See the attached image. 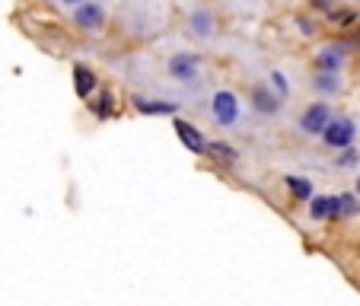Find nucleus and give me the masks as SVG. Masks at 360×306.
<instances>
[{
    "label": "nucleus",
    "mask_w": 360,
    "mask_h": 306,
    "mask_svg": "<svg viewBox=\"0 0 360 306\" xmlns=\"http://www.w3.org/2000/svg\"><path fill=\"white\" fill-rule=\"evenodd\" d=\"M93 87H96L93 70L83 68V64H77V68H74V89H77V96H89V93H93Z\"/></svg>",
    "instance_id": "8"
},
{
    "label": "nucleus",
    "mask_w": 360,
    "mask_h": 306,
    "mask_svg": "<svg viewBox=\"0 0 360 306\" xmlns=\"http://www.w3.org/2000/svg\"><path fill=\"white\" fill-rule=\"evenodd\" d=\"M176 134H179V141H182L185 147L191 150V153H204V150H207V141H204V134L191 122H182V118H179V122H176Z\"/></svg>",
    "instance_id": "4"
},
{
    "label": "nucleus",
    "mask_w": 360,
    "mask_h": 306,
    "mask_svg": "<svg viewBox=\"0 0 360 306\" xmlns=\"http://www.w3.org/2000/svg\"><path fill=\"white\" fill-rule=\"evenodd\" d=\"M338 214H357V198H354V195H341L338 198Z\"/></svg>",
    "instance_id": "15"
},
{
    "label": "nucleus",
    "mask_w": 360,
    "mask_h": 306,
    "mask_svg": "<svg viewBox=\"0 0 360 306\" xmlns=\"http://www.w3.org/2000/svg\"><path fill=\"white\" fill-rule=\"evenodd\" d=\"M77 26H83V29H99V26H102V10H99V4H80V7H77Z\"/></svg>",
    "instance_id": "6"
},
{
    "label": "nucleus",
    "mask_w": 360,
    "mask_h": 306,
    "mask_svg": "<svg viewBox=\"0 0 360 306\" xmlns=\"http://www.w3.org/2000/svg\"><path fill=\"white\" fill-rule=\"evenodd\" d=\"M316 64L322 68V74H335V68L341 64V48H322V55Z\"/></svg>",
    "instance_id": "12"
},
{
    "label": "nucleus",
    "mask_w": 360,
    "mask_h": 306,
    "mask_svg": "<svg viewBox=\"0 0 360 306\" xmlns=\"http://www.w3.org/2000/svg\"><path fill=\"white\" fill-rule=\"evenodd\" d=\"M322 137H326L328 147H347V144L354 141V125L347 122V118H335V122L326 125Z\"/></svg>",
    "instance_id": "3"
},
{
    "label": "nucleus",
    "mask_w": 360,
    "mask_h": 306,
    "mask_svg": "<svg viewBox=\"0 0 360 306\" xmlns=\"http://www.w3.org/2000/svg\"><path fill=\"white\" fill-rule=\"evenodd\" d=\"M284 185L290 189L293 198H300V201H309V198H313V185L306 182V179H300V176H287Z\"/></svg>",
    "instance_id": "10"
},
{
    "label": "nucleus",
    "mask_w": 360,
    "mask_h": 306,
    "mask_svg": "<svg viewBox=\"0 0 360 306\" xmlns=\"http://www.w3.org/2000/svg\"><path fill=\"white\" fill-rule=\"evenodd\" d=\"M169 74L182 83H191L198 77V58L195 55H176L169 61Z\"/></svg>",
    "instance_id": "5"
},
{
    "label": "nucleus",
    "mask_w": 360,
    "mask_h": 306,
    "mask_svg": "<svg viewBox=\"0 0 360 306\" xmlns=\"http://www.w3.org/2000/svg\"><path fill=\"white\" fill-rule=\"evenodd\" d=\"M207 150H211L214 157H220V160H236V150H233L230 144H207Z\"/></svg>",
    "instance_id": "14"
},
{
    "label": "nucleus",
    "mask_w": 360,
    "mask_h": 306,
    "mask_svg": "<svg viewBox=\"0 0 360 306\" xmlns=\"http://www.w3.org/2000/svg\"><path fill=\"white\" fill-rule=\"evenodd\" d=\"M274 87H278V93H287V80H284V74H278V70H274Z\"/></svg>",
    "instance_id": "17"
},
{
    "label": "nucleus",
    "mask_w": 360,
    "mask_h": 306,
    "mask_svg": "<svg viewBox=\"0 0 360 306\" xmlns=\"http://www.w3.org/2000/svg\"><path fill=\"white\" fill-rule=\"evenodd\" d=\"M68 4H80V0H68Z\"/></svg>",
    "instance_id": "19"
},
{
    "label": "nucleus",
    "mask_w": 360,
    "mask_h": 306,
    "mask_svg": "<svg viewBox=\"0 0 360 306\" xmlns=\"http://www.w3.org/2000/svg\"><path fill=\"white\" fill-rule=\"evenodd\" d=\"M211 109H214V118H217L220 125H233L239 118V99L233 93H226V89H220V93L214 96Z\"/></svg>",
    "instance_id": "1"
},
{
    "label": "nucleus",
    "mask_w": 360,
    "mask_h": 306,
    "mask_svg": "<svg viewBox=\"0 0 360 306\" xmlns=\"http://www.w3.org/2000/svg\"><path fill=\"white\" fill-rule=\"evenodd\" d=\"M309 214H313L316 220L335 217V214H338V198H313V201H309Z\"/></svg>",
    "instance_id": "7"
},
{
    "label": "nucleus",
    "mask_w": 360,
    "mask_h": 306,
    "mask_svg": "<svg viewBox=\"0 0 360 306\" xmlns=\"http://www.w3.org/2000/svg\"><path fill=\"white\" fill-rule=\"evenodd\" d=\"M332 122V112H328V106H309V109L303 112V118H300V128L306 131V134H322L326 131V125Z\"/></svg>",
    "instance_id": "2"
},
{
    "label": "nucleus",
    "mask_w": 360,
    "mask_h": 306,
    "mask_svg": "<svg viewBox=\"0 0 360 306\" xmlns=\"http://www.w3.org/2000/svg\"><path fill=\"white\" fill-rule=\"evenodd\" d=\"M191 29H195V35H211V16H207V13H195V16H191Z\"/></svg>",
    "instance_id": "13"
},
{
    "label": "nucleus",
    "mask_w": 360,
    "mask_h": 306,
    "mask_svg": "<svg viewBox=\"0 0 360 306\" xmlns=\"http://www.w3.org/2000/svg\"><path fill=\"white\" fill-rule=\"evenodd\" d=\"M137 112H143V115H169V112H176V106H172V102L137 99Z\"/></svg>",
    "instance_id": "11"
},
{
    "label": "nucleus",
    "mask_w": 360,
    "mask_h": 306,
    "mask_svg": "<svg viewBox=\"0 0 360 306\" xmlns=\"http://www.w3.org/2000/svg\"><path fill=\"white\" fill-rule=\"evenodd\" d=\"M252 99H255V109L265 112V115H274L278 112V99H274L271 93H268L265 87H255V93H252Z\"/></svg>",
    "instance_id": "9"
},
{
    "label": "nucleus",
    "mask_w": 360,
    "mask_h": 306,
    "mask_svg": "<svg viewBox=\"0 0 360 306\" xmlns=\"http://www.w3.org/2000/svg\"><path fill=\"white\" fill-rule=\"evenodd\" d=\"M357 195H360V179H357Z\"/></svg>",
    "instance_id": "18"
},
{
    "label": "nucleus",
    "mask_w": 360,
    "mask_h": 306,
    "mask_svg": "<svg viewBox=\"0 0 360 306\" xmlns=\"http://www.w3.org/2000/svg\"><path fill=\"white\" fill-rule=\"evenodd\" d=\"M316 87L326 89V93H332V89H338V80H335V74H322L319 80H316Z\"/></svg>",
    "instance_id": "16"
}]
</instances>
